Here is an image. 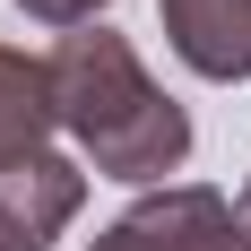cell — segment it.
Listing matches in <instances>:
<instances>
[{"label":"cell","mask_w":251,"mask_h":251,"mask_svg":"<svg viewBox=\"0 0 251 251\" xmlns=\"http://www.w3.org/2000/svg\"><path fill=\"white\" fill-rule=\"evenodd\" d=\"M156 18L182 70L217 78V87L251 78V0H156Z\"/></svg>","instance_id":"277c9868"},{"label":"cell","mask_w":251,"mask_h":251,"mask_svg":"<svg viewBox=\"0 0 251 251\" xmlns=\"http://www.w3.org/2000/svg\"><path fill=\"white\" fill-rule=\"evenodd\" d=\"M18 9H26L35 26H61V35H70V26H104L113 0H18Z\"/></svg>","instance_id":"8992f818"},{"label":"cell","mask_w":251,"mask_h":251,"mask_svg":"<svg viewBox=\"0 0 251 251\" xmlns=\"http://www.w3.org/2000/svg\"><path fill=\"white\" fill-rule=\"evenodd\" d=\"M52 130H61V104H52V70L35 61V52L0 44V165L52 156Z\"/></svg>","instance_id":"5b68a950"},{"label":"cell","mask_w":251,"mask_h":251,"mask_svg":"<svg viewBox=\"0 0 251 251\" xmlns=\"http://www.w3.org/2000/svg\"><path fill=\"white\" fill-rule=\"evenodd\" d=\"M87 208V165L78 156H26L0 165V251H52Z\"/></svg>","instance_id":"3957f363"},{"label":"cell","mask_w":251,"mask_h":251,"mask_svg":"<svg viewBox=\"0 0 251 251\" xmlns=\"http://www.w3.org/2000/svg\"><path fill=\"white\" fill-rule=\"evenodd\" d=\"M234 226H243V251H251V182H243V200H234Z\"/></svg>","instance_id":"52a82bcc"},{"label":"cell","mask_w":251,"mask_h":251,"mask_svg":"<svg viewBox=\"0 0 251 251\" xmlns=\"http://www.w3.org/2000/svg\"><path fill=\"white\" fill-rule=\"evenodd\" d=\"M87 251H243V226L217 182H165V191H139Z\"/></svg>","instance_id":"7a4b0ae2"},{"label":"cell","mask_w":251,"mask_h":251,"mask_svg":"<svg viewBox=\"0 0 251 251\" xmlns=\"http://www.w3.org/2000/svg\"><path fill=\"white\" fill-rule=\"evenodd\" d=\"M61 130L78 139V165L130 191H165V174L191 165V113L148 78L139 44L113 26H70L44 52Z\"/></svg>","instance_id":"6da1fadb"}]
</instances>
